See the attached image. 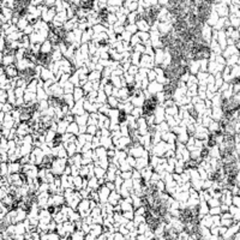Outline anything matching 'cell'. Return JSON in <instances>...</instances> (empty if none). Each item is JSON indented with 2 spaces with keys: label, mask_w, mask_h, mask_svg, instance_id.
Wrapping results in <instances>:
<instances>
[{
  "label": "cell",
  "mask_w": 240,
  "mask_h": 240,
  "mask_svg": "<svg viewBox=\"0 0 240 240\" xmlns=\"http://www.w3.org/2000/svg\"><path fill=\"white\" fill-rule=\"evenodd\" d=\"M213 220H214V219H210L209 216H204V217H203V221H202V226H204V227H210L211 224H214Z\"/></svg>",
  "instance_id": "15"
},
{
  "label": "cell",
  "mask_w": 240,
  "mask_h": 240,
  "mask_svg": "<svg viewBox=\"0 0 240 240\" xmlns=\"http://www.w3.org/2000/svg\"><path fill=\"white\" fill-rule=\"evenodd\" d=\"M65 115H66V118H65V120H66V121H73V117H72L71 114L67 113V114H65Z\"/></svg>",
  "instance_id": "31"
},
{
  "label": "cell",
  "mask_w": 240,
  "mask_h": 240,
  "mask_svg": "<svg viewBox=\"0 0 240 240\" xmlns=\"http://www.w3.org/2000/svg\"><path fill=\"white\" fill-rule=\"evenodd\" d=\"M73 91H75V101H79V100H81V97H83V94H84L83 88L82 89L81 88H76Z\"/></svg>",
  "instance_id": "14"
},
{
  "label": "cell",
  "mask_w": 240,
  "mask_h": 240,
  "mask_svg": "<svg viewBox=\"0 0 240 240\" xmlns=\"http://www.w3.org/2000/svg\"><path fill=\"white\" fill-rule=\"evenodd\" d=\"M157 78V75H156V71H148V79L150 82L152 81H155V79Z\"/></svg>",
  "instance_id": "22"
},
{
  "label": "cell",
  "mask_w": 240,
  "mask_h": 240,
  "mask_svg": "<svg viewBox=\"0 0 240 240\" xmlns=\"http://www.w3.org/2000/svg\"><path fill=\"white\" fill-rule=\"evenodd\" d=\"M120 198H121L120 197V193L113 191V192L109 193V198H108V202H109V204H112V205H117V204H119V203H120Z\"/></svg>",
  "instance_id": "5"
},
{
  "label": "cell",
  "mask_w": 240,
  "mask_h": 240,
  "mask_svg": "<svg viewBox=\"0 0 240 240\" xmlns=\"http://www.w3.org/2000/svg\"><path fill=\"white\" fill-rule=\"evenodd\" d=\"M73 90H75V89H73V84H70V83H66V84H65V86H64V91L66 92V94H71Z\"/></svg>",
  "instance_id": "21"
},
{
  "label": "cell",
  "mask_w": 240,
  "mask_h": 240,
  "mask_svg": "<svg viewBox=\"0 0 240 240\" xmlns=\"http://www.w3.org/2000/svg\"><path fill=\"white\" fill-rule=\"evenodd\" d=\"M108 101H109V103H111V107H112V108H115L117 106H119V103H118V99H115L114 96H109V97H108Z\"/></svg>",
  "instance_id": "19"
},
{
  "label": "cell",
  "mask_w": 240,
  "mask_h": 240,
  "mask_svg": "<svg viewBox=\"0 0 240 240\" xmlns=\"http://www.w3.org/2000/svg\"><path fill=\"white\" fill-rule=\"evenodd\" d=\"M16 55H6L5 56V59L3 58L1 59V61H3V64H5V65H11L14 60H16V58H14Z\"/></svg>",
  "instance_id": "13"
},
{
  "label": "cell",
  "mask_w": 240,
  "mask_h": 240,
  "mask_svg": "<svg viewBox=\"0 0 240 240\" xmlns=\"http://www.w3.org/2000/svg\"><path fill=\"white\" fill-rule=\"evenodd\" d=\"M111 192H109V188H108L107 186H103L102 188L100 190V199L101 201H106L107 199V197H108V194H109Z\"/></svg>",
  "instance_id": "8"
},
{
  "label": "cell",
  "mask_w": 240,
  "mask_h": 240,
  "mask_svg": "<svg viewBox=\"0 0 240 240\" xmlns=\"http://www.w3.org/2000/svg\"><path fill=\"white\" fill-rule=\"evenodd\" d=\"M41 77H42L43 81H49V79H52L54 76H53V73H52V71H50V70L43 69L41 71Z\"/></svg>",
  "instance_id": "7"
},
{
  "label": "cell",
  "mask_w": 240,
  "mask_h": 240,
  "mask_svg": "<svg viewBox=\"0 0 240 240\" xmlns=\"http://www.w3.org/2000/svg\"><path fill=\"white\" fill-rule=\"evenodd\" d=\"M83 90L85 91V92H90V91H92V83L91 82H88L86 84H84V86H83Z\"/></svg>",
  "instance_id": "23"
},
{
  "label": "cell",
  "mask_w": 240,
  "mask_h": 240,
  "mask_svg": "<svg viewBox=\"0 0 240 240\" xmlns=\"http://www.w3.org/2000/svg\"><path fill=\"white\" fill-rule=\"evenodd\" d=\"M69 78H70V77H69V75H64V76L61 77V79H60V84H61V85H64V83H65V82L69 81Z\"/></svg>",
  "instance_id": "30"
},
{
  "label": "cell",
  "mask_w": 240,
  "mask_h": 240,
  "mask_svg": "<svg viewBox=\"0 0 240 240\" xmlns=\"http://www.w3.org/2000/svg\"><path fill=\"white\" fill-rule=\"evenodd\" d=\"M229 223H230V220H222V224H224V226H228Z\"/></svg>",
  "instance_id": "33"
},
{
  "label": "cell",
  "mask_w": 240,
  "mask_h": 240,
  "mask_svg": "<svg viewBox=\"0 0 240 240\" xmlns=\"http://www.w3.org/2000/svg\"><path fill=\"white\" fill-rule=\"evenodd\" d=\"M88 132H89V133H91V135H94V133L96 132V125H95V124L88 127Z\"/></svg>",
  "instance_id": "29"
},
{
  "label": "cell",
  "mask_w": 240,
  "mask_h": 240,
  "mask_svg": "<svg viewBox=\"0 0 240 240\" xmlns=\"http://www.w3.org/2000/svg\"><path fill=\"white\" fill-rule=\"evenodd\" d=\"M63 99H64L65 102H66V103L69 105V107H70V108L73 107V105H75V99L72 97L71 94H66V95H65Z\"/></svg>",
  "instance_id": "11"
},
{
  "label": "cell",
  "mask_w": 240,
  "mask_h": 240,
  "mask_svg": "<svg viewBox=\"0 0 240 240\" xmlns=\"http://www.w3.org/2000/svg\"><path fill=\"white\" fill-rule=\"evenodd\" d=\"M106 185H107V187H108V188H112V190L114 188V184H113V181H107Z\"/></svg>",
  "instance_id": "32"
},
{
  "label": "cell",
  "mask_w": 240,
  "mask_h": 240,
  "mask_svg": "<svg viewBox=\"0 0 240 240\" xmlns=\"http://www.w3.org/2000/svg\"><path fill=\"white\" fill-rule=\"evenodd\" d=\"M137 72H138V67L136 66V65H132V66H130V69H128V73H130V75L137 73Z\"/></svg>",
  "instance_id": "26"
},
{
  "label": "cell",
  "mask_w": 240,
  "mask_h": 240,
  "mask_svg": "<svg viewBox=\"0 0 240 240\" xmlns=\"http://www.w3.org/2000/svg\"><path fill=\"white\" fill-rule=\"evenodd\" d=\"M67 131H70V132H73L75 135H78V126L76 125V124H70L69 127H67Z\"/></svg>",
  "instance_id": "20"
},
{
  "label": "cell",
  "mask_w": 240,
  "mask_h": 240,
  "mask_svg": "<svg viewBox=\"0 0 240 240\" xmlns=\"http://www.w3.org/2000/svg\"><path fill=\"white\" fill-rule=\"evenodd\" d=\"M106 94L103 92V90H101V91H99V94H97V101H100V102H102V103H105L106 102Z\"/></svg>",
  "instance_id": "18"
},
{
  "label": "cell",
  "mask_w": 240,
  "mask_h": 240,
  "mask_svg": "<svg viewBox=\"0 0 240 240\" xmlns=\"http://www.w3.org/2000/svg\"><path fill=\"white\" fill-rule=\"evenodd\" d=\"M162 90H163V85H162L161 83L154 82V81L150 83V86L148 88V91H149L150 94H157V92L162 91Z\"/></svg>",
  "instance_id": "4"
},
{
  "label": "cell",
  "mask_w": 240,
  "mask_h": 240,
  "mask_svg": "<svg viewBox=\"0 0 240 240\" xmlns=\"http://www.w3.org/2000/svg\"><path fill=\"white\" fill-rule=\"evenodd\" d=\"M5 73L9 78H17V75H19V70L17 66H14V65H10V66H7L5 69Z\"/></svg>",
  "instance_id": "2"
},
{
  "label": "cell",
  "mask_w": 240,
  "mask_h": 240,
  "mask_svg": "<svg viewBox=\"0 0 240 240\" xmlns=\"http://www.w3.org/2000/svg\"><path fill=\"white\" fill-rule=\"evenodd\" d=\"M199 213H201V214H208V213H209L208 203H207L205 201H201V204H199Z\"/></svg>",
  "instance_id": "12"
},
{
  "label": "cell",
  "mask_w": 240,
  "mask_h": 240,
  "mask_svg": "<svg viewBox=\"0 0 240 240\" xmlns=\"http://www.w3.org/2000/svg\"><path fill=\"white\" fill-rule=\"evenodd\" d=\"M81 180H83L81 177H77V178H75V179H73L75 185H76L78 188H79V187H82V188H83V184H81Z\"/></svg>",
  "instance_id": "24"
},
{
  "label": "cell",
  "mask_w": 240,
  "mask_h": 240,
  "mask_svg": "<svg viewBox=\"0 0 240 240\" xmlns=\"http://www.w3.org/2000/svg\"><path fill=\"white\" fill-rule=\"evenodd\" d=\"M9 94H7L6 91H4V89L1 90V103H4V102H6L7 100H9Z\"/></svg>",
  "instance_id": "25"
},
{
  "label": "cell",
  "mask_w": 240,
  "mask_h": 240,
  "mask_svg": "<svg viewBox=\"0 0 240 240\" xmlns=\"http://www.w3.org/2000/svg\"><path fill=\"white\" fill-rule=\"evenodd\" d=\"M94 173H96L95 174V177L97 178V179H100V178H103L105 177V168H100V167H96L95 168V171H94Z\"/></svg>",
  "instance_id": "16"
},
{
  "label": "cell",
  "mask_w": 240,
  "mask_h": 240,
  "mask_svg": "<svg viewBox=\"0 0 240 240\" xmlns=\"http://www.w3.org/2000/svg\"><path fill=\"white\" fill-rule=\"evenodd\" d=\"M120 175H121L122 179H130L131 177H132V173L131 172H124V173L120 174Z\"/></svg>",
  "instance_id": "27"
},
{
  "label": "cell",
  "mask_w": 240,
  "mask_h": 240,
  "mask_svg": "<svg viewBox=\"0 0 240 240\" xmlns=\"http://www.w3.org/2000/svg\"><path fill=\"white\" fill-rule=\"evenodd\" d=\"M210 214H213V215L217 214V215H219L220 214V208L219 207H213L211 210H210Z\"/></svg>",
  "instance_id": "28"
},
{
  "label": "cell",
  "mask_w": 240,
  "mask_h": 240,
  "mask_svg": "<svg viewBox=\"0 0 240 240\" xmlns=\"http://www.w3.org/2000/svg\"><path fill=\"white\" fill-rule=\"evenodd\" d=\"M101 144H102L105 148H113L112 147V139L109 137H101Z\"/></svg>",
  "instance_id": "10"
},
{
  "label": "cell",
  "mask_w": 240,
  "mask_h": 240,
  "mask_svg": "<svg viewBox=\"0 0 240 240\" xmlns=\"http://www.w3.org/2000/svg\"><path fill=\"white\" fill-rule=\"evenodd\" d=\"M154 65V56H149L147 54H144L142 58H141V66L142 67H152Z\"/></svg>",
  "instance_id": "3"
},
{
  "label": "cell",
  "mask_w": 240,
  "mask_h": 240,
  "mask_svg": "<svg viewBox=\"0 0 240 240\" xmlns=\"http://www.w3.org/2000/svg\"><path fill=\"white\" fill-rule=\"evenodd\" d=\"M201 67V63L199 61H191L190 63V71H191V73H197L198 70Z\"/></svg>",
  "instance_id": "9"
},
{
  "label": "cell",
  "mask_w": 240,
  "mask_h": 240,
  "mask_svg": "<svg viewBox=\"0 0 240 240\" xmlns=\"http://www.w3.org/2000/svg\"><path fill=\"white\" fill-rule=\"evenodd\" d=\"M162 114H163V108L162 107H160L158 109L156 108V115H155V119H156V122H160V121H162Z\"/></svg>",
  "instance_id": "17"
},
{
  "label": "cell",
  "mask_w": 240,
  "mask_h": 240,
  "mask_svg": "<svg viewBox=\"0 0 240 240\" xmlns=\"http://www.w3.org/2000/svg\"><path fill=\"white\" fill-rule=\"evenodd\" d=\"M65 167H66V158H63V157H59L56 160H53L52 161V173L55 174V175H59L61 174L65 169Z\"/></svg>",
  "instance_id": "1"
},
{
  "label": "cell",
  "mask_w": 240,
  "mask_h": 240,
  "mask_svg": "<svg viewBox=\"0 0 240 240\" xmlns=\"http://www.w3.org/2000/svg\"><path fill=\"white\" fill-rule=\"evenodd\" d=\"M147 155L145 156H142V157H139L137 160V165H136V167L138 169H143V168H145L147 167Z\"/></svg>",
  "instance_id": "6"
}]
</instances>
